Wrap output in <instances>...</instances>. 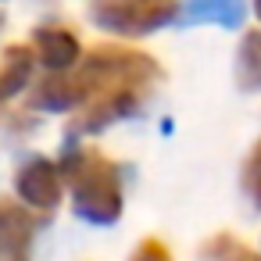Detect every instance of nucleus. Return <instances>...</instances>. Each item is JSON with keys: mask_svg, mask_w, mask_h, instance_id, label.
Wrapping results in <instances>:
<instances>
[]
</instances>
